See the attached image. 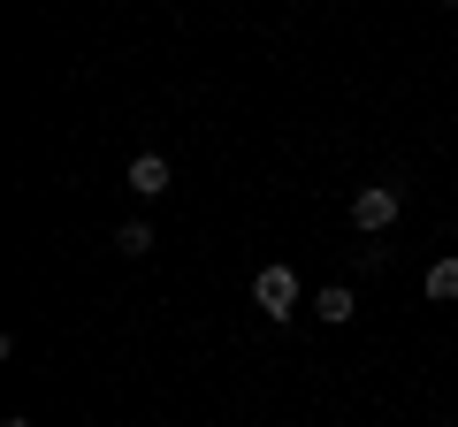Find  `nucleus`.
Wrapping results in <instances>:
<instances>
[{"label": "nucleus", "instance_id": "obj_1", "mask_svg": "<svg viewBox=\"0 0 458 427\" xmlns=\"http://www.w3.org/2000/svg\"><path fill=\"white\" fill-rule=\"evenodd\" d=\"M252 306H260L267 321H291V313L306 306V290H298V275L276 260V267H260V275H252Z\"/></svg>", "mask_w": 458, "mask_h": 427}, {"label": "nucleus", "instance_id": "obj_2", "mask_svg": "<svg viewBox=\"0 0 458 427\" xmlns=\"http://www.w3.org/2000/svg\"><path fill=\"white\" fill-rule=\"evenodd\" d=\"M397 206H405V198H397V183H360V191H352V230H390L397 222Z\"/></svg>", "mask_w": 458, "mask_h": 427}, {"label": "nucleus", "instance_id": "obj_3", "mask_svg": "<svg viewBox=\"0 0 458 427\" xmlns=\"http://www.w3.org/2000/svg\"><path fill=\"white\" fill-rule=\"evenodd\" d=\"M131 191L138 198H161L168 191V161H161V153H138V161H131Z\"/></svg>", "mask_w": 458, "mask_h": 427}, {"label": "nucleus", "instance_id": "obj_4", "mask_svg": "<svg viewBox=\"0 0 458 427\" xmlns=\"http://www.w3.org/2000/svg\"><path fill=\"white\" fill-rule=\"evenodd\" d=\"M114 252H123V260H146L153 252V222H123V230H114Z\"/></svg>", "mask_w": 458, "mask_h": 427}, {"label": "nucleus", "instance_id": "obj_5", "mask_svg": "<svg viewBox=\"0 0 458 427\" xmlns=\"http://www.w3.org/2000/svg\"><path fill=\"white\" fill-rule=\"evenodd\" d=\"M313 313H321L328 329H344V321H352V290H344V282H328V290L313 297Z\"/></svg>", "mask_w": 458, "mask_h": 427}, {"label": "nucleus", "instance_id": "obj_6", "mask_svg": "<svg viewBox=\"0 0 458 427\" xmlns=\"http://www.w3.org/2000/svg\"><path fill=\"white\" fill-rule=\"evenodd\" d=\"M428 297H436V306H451V297H458V260H436V267H428Z\"/></svg>", "mask_w": 458, "mask_h": 427}, {"label": "nucleus", "instance_id": "obj_7", "mask_svg": "<svg viewBox=\"0 0 458 427\" xmlns=\"http://www.w3.org/2000/svg\"><path fill=\"white\" fill-rule=\"evenodd\" d=\"M0 427H31V420H0Z\"/></svg>", "mask_w": 458, "mask_h": 427}, {"label": "nucleus", "instance_id": "obj_8", "mask_svg": "<svg viewBox=\"0 0 458 427\" xmlns=\"http://www.w3.org/2000/svg\"><path fill=\"white\" fill-rule=\"evenodd\" d=\"M443 8H458V0H443Z\"/></svg>", "mask_w": 458, "mask_h": 427}]
</instances>
